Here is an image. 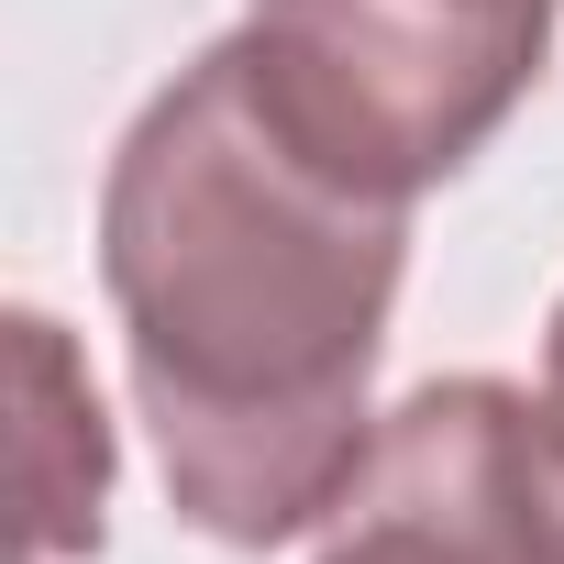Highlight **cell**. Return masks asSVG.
Instances as JSON below:
<instances>
[{
    "label": "cell",
    "mask_w": 564,
    "mask_h": 564,
    "mask_svg": "<svg viewBox=\"0 0 564 564\" xmlns=\"http://www.w3.org/2000/svg\"><path fill=\"white\" fill-rule=\"evenodd\" d=\"M410 210L322 177L265 122L243 45H199L111 144L100 289L177 520L276 553L344 509L377 443V355Z\"/></svg>",
    "instance_id": "6da1fadb"
},
{
    "label": "cell",
    "mask_w": 564,
    "mask_h": 564,
    "mask_svg": "<svg viewBox=\"0 0 564 564\" xmlns=\"http://www.w3.org/2000/svg\"><path fill=\"white\" fill-rule=\"evenodd\" d=\"M542 432H553V454H564V300H553V322H542Z\"/></svg>",
    "instance_id": "5b68a950"
},
{
    "label": "cell",
    "mask_w": 564,
    "mask_h": 564,
    "mask_svg": "<svg viewBox=\"0 0 564 564\" xmlns=\"http://www.w3.org/2000/svg\"><path fill=\"white\" fill-rule=\"evenodd\" d=\"M23 333V366L45 377V421H34V443L45 454H67V476H45L34 465V564H56V553H100V498H111V421H100V399H78L67 388V333L45 322V311H23L12 322Z\"/></svg>",
    "instance_id": "277c9868"
},
{
    "label": "cell",
    "mask_w": 564,
    "mask_h": 564,
    "mask_svg": "<svg viewBox=\"0 0 564 564\" xmlns=\"http://www.w3.org/2000/svg\"><path fill=\"white\" fill-rule=\"evenodd\" d=\"M311 564H564V454L509 377L410 388Z\"/></svg>",
    "instance_id": "3957f363"
},
{
    "label": "cell",
    "mask_w": 564,
    "mask_h": 564,
    "mask_svg": "<svg viewBox=\"0 0 564 564\" xmlns=\"http://www.w3.org/2000/svg\"><path fill=\"white\" fill-rule=\"evenodd\" d=\"M564 0H243V78L265 122L366 199L465 177L531 100Z\"/></svg>",
    "instance_id": "7a4b0ae2"
}]
</instances>
